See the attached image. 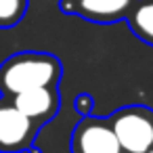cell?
Segmentation results:
<instances>
[{"label":"cell","instance_id":"6da1fadb","mask_svg":"<svg viewBox=\"0 0 153 153\" xmlns=\"http://www.w3.org/2000/svg\"><path fill=\"white\" fill-rule=\"evenodd\" d=\"M63 78V63L51 53L23 51L0 63V97L13 99L19 92L59 86Z\"/></svg>","mask_w":153,"mask_h":153},{"label":"cell","instance_id":"7a4b0ae2","mask_svg":"<svg viewBox=\"0 0 153 153\" xmlns=\"http://www.w3.org/2000/svg\"><path fill=\"white\" fill-rule=\"evenodd\" d=\"M109 124L124 153H145L153 147V109L126 105L109 115Z\"/></svg>","mask_w":153,"mask_h":153},{"label":"cell","instance_id":"3957f363","mask_svg":"<svg viewBox=\"0 0 153 153\" xmlns=\"http://www.w3.org/2000/svg\"><path fill=\"white\" fill-rule=\"evenodd\" d=\"M69 153H124L109 117L86 115L74 126L69 136Z\"/></svg>","mask_w":153,"mask_h":153},{"label":"cell","instance_id":"277c9868","mask_svg":"<svg viewBox=\"0 0 153 153\" xmlns=\"http://www.w3.org/2000/svg\"><path fill=\"white\" fill-rule=\"evenodd\" d=\"M40 124L23 115L4 99L0 109V153H25L34 147L40 132Z\"/></svg>","mask_w":153,"mask_h":153},{"label":"cell","instance_id":"5b68a950","mask_svg":"<svg viewBox=\"0 0 153 153\" xmlns=\"http://www.w3.org/2000/svg\"><path fill=\"white\" fill-rule=\"evenodd\" d=\"M134 0H59V11L63 15L80 17L90 23L109 25L126 21Z\"/></svg>","mask_w":153,"mask_h":153},{"label":"cell","instance_id":"8992f818","mask_svg":"<svg viewBox=\"0 0 153 153\" xmlns=\"http://www.w3.org/2000/svg\"><path fill=\"white\" fill-rule=\"evenodd\" d=\"M15 109H19L23 115L30 120L38 122L40 126L48 124L53 117H57L61 109V92L59 86H42V88H32L25 92L15 94L9 99Z\"/></svg>","mask_w":153,"mask_h":153},{"label":"cell","instance_id":"52a82bcc","mask_svg":"<svg viewBox=\"0 0 153 153\" xmlns=\"http://www.w3.org/2000/svg\"><path fill=\"white\" fill-rule=\"evenodd\" d=\"M126 23L134 38L153 46V0H134L126 15Z\"/></svg>","mask_w":153,"mask_h":153},{"label":"cell","instance_id":"ba28073f","mask_svg":"<svg viewBox=\"0 0 153 153\" xmlns=\"http://www.w3.org/2000/svg\"><path fill=\"white\" fill-rule=\"evenodd\" d=\"M30 0H0V30H9L21 23L27 15Z\"/></svg>","mask_w":153,"mask_h":153},{"label":"cell","instance_id":"9c48e42d","mask_svg":"<svg viewBox=\"0 0 153 153\" xmlns=\"http://www.w3.org/2000/svg\"><path fill=\"white\" fill-rule=\"evenodd\" d=\"M74 109L80 117H86V115H92V109H94V99L92 94L88 92H80L74 101Z\"/></svg>","mask_w":153,"mask_h":153},{"label":"cell","instance_id":"30bf717a","mask_svg":"<svg viewBox=\"0 0 153 153\" xmlns=\"http://www.w3.org/2000/svg\"><path fill=\"white\" fill-rule=\"evenodd\" d=\"M2 105H4V99H2V97H0V109H2Z\"/></svg>","mask_w":153,"mask_h":153},{"label":"cell","instance_id":"8fae6325","mask_svg":"<svg viewBox=\"0 0 153 153\" xmlns=\"http://www.w3.org/2000/svg\"><path fill=\"white\" fill-rule=\"evenodd\" d=\"M145 153H153V147H151V149H147V151H145Z\"/></svg>","mask_w":153,"mask_h":153}]
</instances>
